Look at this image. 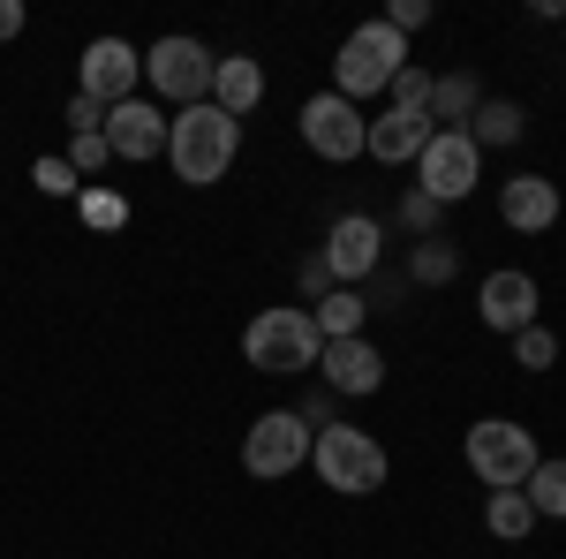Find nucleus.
<instances>
[{
  "label": "nucleus",
  "mask_w": 566,
  "mask_h": 559,
  "mask_svg": "<svg viewBox=\"0 0 566 559\" xmlns=\"http://www.w3.org/2000/svg\"><path fill=\"white\" fill-rule=\"evenodd\" d=\"M303 144L325 159V167H348V159H363V136H370V122H363V106L355 99H340V91H317V99H303Z\"/></svg>",
  "instance_id": "9"
},
{
  "label": "nucleus",
  "mask_w": 566,
  "mask_h": 559,
  "mask_svg": "<svg viewBox=\"0 0 566 559\" xmlns=\"http://www.w3.org/2000/svg\"><path fill=\"white\" fill-rule=\"evenodd\" d=\"M212 106H219V114H234V122H250V114L264 106V61H250V53H219Z\"/></svg>",
  "instance_id": "17"
},
{
  "label": "nucleus",
  "mask_w": 566,
  "mask_h": 559,
  "mask_svg": "<svg viewBox=\"0 0 566 559\" xmlns=\"http://www.w3.org/2000/svg\"><path fill=\"white\" fill-rule=\"evenodd\" d=\"M212 69H219V53L205 39H159V45H144V84L159 91V99H167V106H205V99H212Z\"/></svg>",
  "instance_id": "6"
},
{
  "label": "nucleus",
  "mask_w": 566,
  "mask_h": 559,
  "mask_svg": "<svg viewBox=\"0 0 566 559\" xmlns=\"http://www.w3.org/2000/svg\"><path fill=\"white\" fill-rule=\"evenodd\" d=\"M386 23L400 31V39H408V31H423V23H431V0H392V8H386Z\"/></svg>",
  "instance_id": "31"
},
{
  "label": "nucleus",
  "mask_w": 566,
  "mask_h": 559,
  "mask_svg": "<svg viewBox=\"0 0 566 559\" xmlns=\"http://www.w3.org/2000/svg\"><path fill=\"white\" fill-rule=\"evenodd\" d=\"M476 106H483L476 76H438V84H431V130H469Z\"/></svg>",
  "instance_id": "18"
},
{
  "label": "nucleus",
  "mask_w": 566,
  "mask_h": 559,
  "mask_svg": "<svg viewBox=\"0 0 566 559\" xmlns=\"http://www.w3.org/2000/svg\"><path fill=\"white\" fill-rule=\"evenodd\" d=\"M31 182H39L45 197H84V174L69 167V159H39V167H31Z\"/></svg>",
  "instance_id": "28"
},
{
  "label": "nucleus",
  "mask_w": 566,
  "mask_h": 559,
  "mask_svg": "<svg viewBox=\"0 0 566 559\" xmlns=\"http://www.w3.org/2000/svg\"><path fill=\"white\" fill-rule=\"evenodd\" d=\"M559 213H566V197H559L552 174H506V182H499V219H506L514 235H552Z\"/></svg>",
  "instance_id": "14"
},
{
  "label": "nucleus",
  "mask_w": 566,
  "mask_h": 559,
  "mask_svg": "<svg viewBox=\"0 0 566 559\" xmlns=\"http://www.w3.org/2000/svg\"><path fill=\"white\" fill-rule=\"evenodd\" d=\"M423 144H431V114H400V106L370 114V136H363V152H370L378 167H416Z\"/></svg>",
  "instance_id": "16"
},
{
  "label": "nucleus",
  "mask_w": 566,
  "mask_h": 559,
  "mask_svg": "<svg viewBox=\"0 0 566 559\" xmlns=\"http://www.w3.org/2000/svg\"><path fill=\"white\" fill-rule=\"evenodd\" d=\"M69 167H76V174H106V167H114L106 130H98V136H69Z\"/></svg>",
  "instance_id": "29"
},
{
  "label": "nucleus",
  "mask_w": 566,
  "mask_h": 559,
  "mask_svg": "<svg viewBox=\"0 0 566 559\" xmlns=\"http://www.w3.org/2000/svg\"><path fill=\"white\" fill-rule=\"evenodd\" d=\"M310 469H317L325 491H340V499H370V491H386L392 462L363 424H325L310 438Z\"/></svg>",
  "instance_id": "3"
},
{
  "label": "nucleus",
  "mask_w": 566,
  "mask_h": 559,
  "mask_svg": "<svg viewBox=\"0 0 566 559\" xmlns=\"http://www.w3.org/2000/svg\"><path fill=\"white\" fill-rule=\"evenodd\" d=\"M106 152L114 159H167V106H151V99H122V106H106Z\"/></svg>",
  "instance_id": "12"
},
{
  "label": "nucleus",
  "mask_w": 566,
  "mask_h": 559,
  "mask_svg": "<svg viewBox=\"0 0 566 559\" xmlns=\"http://www.w3.org/2000/svg\"><path fill=\"white\" fill-rule=\"evenodd\" d=\"M483 529H491L499 545H522L528 529H536V507H528V491H483Z\"/></svg>",
  "instance_id": "20"
},
{
  "label": "nucleus",
  "mask_w": 566,
  "mask_h": 559,
  "mask_svg": "<svg viewBox=\"0 0 566 559\" xmlns=\"http://www.w3.org/2000/svg\"><path fill=\"white\" fill-rule=\"evenodd\" d=\"M295 288H303L310 302H325L333 288H340V280H333V265H325V250H310V258L295 265Z\"/></svg>",
  "instance_id": "30"
},
{
  "label": "nucleus",
  "mask_w": 566,
  "mask_h": 559,
  "mask_svg": "<svg viewBox=\"0 0 566 559\" xmlns=\"http://www.w3.org/2000/svg\"><path fill=\"white\" fill-rule=\"evenodd\" d=\"M23 23H31V8L23 0H0V39H23Z\"/></svg>",
  "instance_id": "32"
},
{
  "label": "nucleus",
  "mask_w": 566,
  "mask_h": 559,
  "mask_svg": "<svg viewBox=\"0 0 566 559\" xmlns=\"http://www.w3.org/2000/svg\"><path fill=\"white\" fill-rule=\"evenodd\" d=\"M431 84H438L431 69H416V61H408V69H400V76L386 84V99L400 106V114H431Z\"/></svg>",
  "instance_id": "24"
},
{
  "label": "nucleus",
  "mask_w": 566,
  "mask_h": 559,
  "mask_svg": "<svg viewBox=\"0 0 566 559\" xmlns=\"http://www.w3.org/2000/svg\"><path fill=\"white\" fill-rule=\"evenodd\" d=\"M242 355H250L258 371H272V379H295V371H317L325 333H317L310 302H272V310H258V318L242 325Z\"/></svg>",
  "instance_id": "2"
},
{
  "label": "nucleus",
  "mask_w": 566,
  "mask_h": 559,
  "mask_svg": "<svg viewBox=\"0 0 566 559\" xmlns=\"http://www.w3.org/2000/svg\"><path fill=\"white\" fill-rule=\"evenodd\" d=\"M408 272H416L423 288H446V280L461 272V250H453L446 235H431V242H416V258H408Z\"/></svg>",
  "instance_id": "23"
},
{
  "label": "nucleus",
  "mask_w": 566,
  "mask_h": 559,
  "mask_svg": "<svg viewBox=\"0 0 566 559\" xmlns=\"http://www.w3.org/2000/svg\"><path fill=\"white\" fill-rule=\"evenodd\" d=\"M438 219H446V205H438V197H423V189H408V197H400V227H408V235H423V242H431Z\"/></svg>",
  "instance_id": "27"
},
{
  "label": "nucleus",
  "mask_w": 566,
  "mask_h": 559,
  "mask_svg": "<svg viewBox=\"0 0 566 559\" xmlns=\"http://www.w3.org/2000/svg\"><path fill=\"white\" fill-rule=\"evenodd\" d=\"M310 438H317V431H310L295 408H264L258 424L242 431V469L258 476V484H280V476H295L310 462Z\"/></svg>",
  "instance_id": "7"
},
{
  "label": "nucleus",
  "mask_w": 566,
  "mask_h": 559,
  "mask_svg": "<svg viewBox=\"0 0 566 559\" xmlns=\"http://www.w3.org/2000/svg\"><path fill=\"white\" fill-rule=\"evenodd\" d=\"M461 454H469V469H476L483 491H522L528 469L544 462L536 438H528V424H514V416H483V424H469Z\"/></svg>",
  "instance_id": "5"
},
{
  "label": "nucleus",
  "mask_w": 566,
  "mask_h": 559,
  "mask_svg": "<svg viewBox=\"0 0 566 559\" xmlns=\"http://www.w3.org/2000/svg\"><path fill=\"white\" fill-rule=\"evenodd\" d=\"M476 318L483 333H528V325H544V296H536V280H528L522 265H499V272H483L476 288Z\"/></svg>",
  "instance_id": "11"
},
{
  "label": "nucleus",
  "mask_w": 566,
  "mask_h": 559,
  "mask_svg": "<svg viewBox=\"0 0 566 559\" xmlns=\"http://www.w3.org/2000/svg\"><path fill=\"white\" fill-rule=\"evenodd\" d=\"M317 379H325V393L333 401H355V393H378L386 386V355L363 341H325V355H317Z\"/></svg>",
  "instance_id": "15"
},
{
  "label": "nucleus",
  "mask_w": 566,
  "mask_h": 559,
  "mask_svg": "<svg viewBox=\"0 0 566 559\" xmlns=\"http://www.w3.org/2000/svg\"><path fill=\"white\" fill-rule=\"evenodd\" d=\"M514 363L544 379V371L559 363V333H552V325H528V333H514Z\"/></svg>",
  "instance_id": "25"
},
{
  "label": "nucleus",
  "mask_w": 566,
  "mask_h": 559,
  "mask_svg": "<svg viewBox=\"0 0 566 559\" xmlns=\"http://www.w3.org/2000/svg\"><path fill=\"white\" fill-rule=\"evenodd\" d=\"M522 491H528V507H536V521H566V454L536 462Z\"/></svg>",
  "instance_id": "22"
},
{
  "label": "nucleus",
  "mask_w": 566,
  "mask_h": 559,
  "mask_svg": "<svg viewBox=\"0 0 566 559\" xmlns=\"http://www.w3.org/2000/svg\"><path fill=\"white\" fill-rule=\"evenodd\" d=\"M136 84H144V53L129 39H91L76 53V91L91 106H122V99H136Z\"/></svg>",
  "instance_id": "10"
},
{
  "label": "nucleus",
  "mask_w": 566,
  "mask_h": 559,
  "mask_svg": "<svg viewBox=\"0 0 566 559\" xmlns=\"http://www.w3.org/2000/svg\"><path fill=\"white\" fill-rule=\"evenodd\" d=\"M416 189L423 197H438V205H461L469 189L483 182V152H476V136L469 130H431V144L416 152Z\"/></svg>",
  "instance_id": "8"
},
{
  "label": "nucleus",
  "mask_w": 566,
  "mask_h": 559,
  "mask_svg": "<svg viewBox=\"0 0 566 559\" xmlns=\"http://www.w3.org/2000/svg\"><path fill=\"white\" fill-rule=\"evenodd\" d=\"M469 136H476V152H506V144L528 136V114L514 106V99H483L476 122H469Z\"/></svg>",
  "instance_id": "19"
},
{
  "label": "nucleus",
  "mask_w": 566,
  "mask_h": 559,
  "mask_svg": "<svg viewBox=\"0 0 566 559\" xmlns=\"http://www.w3.org/2000/svg\"><path fill=\"white\" fill-rule=\"evenodd\" d=\"M234 159H242V122L219 114L212 99L167 114V167H175L181 189H212V182H227Z\"/></svg>",
  "instance_id": "1"
},
{
  "label": "nucleus",
  "mask_w": 566,
  "mask_h": 559,
  "mask_svg": "<svg viewBox=\"0 0 566 559\" xmlns=\"http://www.w3.org/2000/svg\"><path fill=\"white\" fill-rule=\"evenodd\" d=\"M400 69H408V39H400L386 15H378V23H363V31H348V39H340V53H333V91L363 106V99H378Z\"/></svg>",
  "instance_id": "4"
},
{
  "label": "nucleus",
  "mask_w": 566,
  "mask_h": 559,
  "mask_svg": "<svg viewBox=\"0 0 566 559\" xmlns=\"http://www.w3.org/2000/svg\"><path fill=\"white\" fill-rule=\"evenodd\" d=\"M76 213H84V227H129V197H114V189H91V182H84Z\"/></svg>",
  "instance_id": "26"
},
{
  "label": "nucleus",
  "mask_w": 566,
  "mask_h": 559,
  "mask_svg": "<svg viewBox=\"0 0 566 559\" xmlns=\"http://www.w3.org/2000/svg\"><path fill=\"white\" fill-rule=\"evenodd\" d=\"M363 310H370L363 288H333L325 302H310V318H317V333H325V341H355V333H363Z\"/></svg>",
  "instance_id": "21"
},
{
  "label": "nucleus",
  "mask_w": 566,
  "mask_h": 559,
  "mask_svg": "<svg viewBox=\"0 0 566 559\" xmlns=\"http://www.w3.org/2000/svg\"><path fill=\"white\" fill-rule=\"evenodd\" d=\"M378 258H386V227H378L370 213H340V219H333V235H325V265H333V280H340V288L370 280Z\"/></svg>",
  "instance_id": "13"
}]
</instances>
